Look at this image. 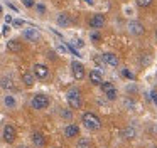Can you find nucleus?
I'll return each instance as SVG.
<instances>
[{
	"mask_svg": "<svg viewBox=\"0 0 157 148\" xmlns=\"http://www.w3.org/2000/svg\"><path fill=\"white\" fill-rule=\"evenodd\" d=\"M81 121H83V124H85V128L90 131H95V130H100V128H101V120H100L95 113H90V111L81 116Z\"/></svg>",
	"mask_w": 157,
	"mask_h": 148,
	"instance_id": "f257e3e1",
	"label": "nucleus"
},
{
	"mask_svg": "<svg viewBox=\"0 0 157 148\" xmlns=\"http://www.w3.org/2000/svg\"><path fill=\"white\" fill-rule=\"evenodd\" d=\"M66 99H68L69 108H73V109H78V108L83 106L81 93H79V89H76V87H73V89L68 91V94H66Z\"/></svg>",
	"mask_w": 157,
	"mask_h": 148,
	"instance_id": "f03ea898",
	"label": "nucleus"
},
{
	"mask_svg": "<svg viewBox=\"0 0 157 148\" xmlns=\"http://www.w3.org/2000/svg\"><path fill=\"white\" fill-rule=\"evenodd\" d=\"M49 98L46 96V94H36L34 98H32L31 101V106L34 108V109H46V108L49 106Z\"/></svg>",
	"mask_w": 157,
	"mask_h": 148,
	"instance_id": "7ed1b4c3",
	"label": "nucleus"
},
{
	"mask_svg": "<svg viewBox=\"0 0 157 148\" xmlns=\"http://www.w3.org/2000/svg\"><path fill=\"white\" fill-rule=\"evenodd\" d=\"M2 138H4L5 143H14L15 138H17V131L12 124H5L4 126V133H2Z\"/></svg>",
	"mask_w": 157,
	"mask_h": 148,
	"instance_id": "20e7f679",
	"label": "nucleus"
},
{
	"mask_svg": "<svg viewBox=\"0 0 157 148\" xmlns=\"http://www.w3.org/2000/svg\"><path fill=\"white\" fill-rule=\"evenodd\" d=\"M128 32L133 34V35H142L145 32V27L142 25V22L139 20H130L128 22Z\"/></svg>",
	"mask_w": 157,
	"mask_h": 148,
	"instance_id": "39448f33",
	"label": "nucleus"
},
{
	"mask_svg": "<svg viewBox=\"0 0 157 148\" xmlns=\"http://www.w3.org/2000/svg\"><path fill=\"white\" fill-rule=\"evenodd\" d=\"M34 76L37 77V79H48L49 77V67L44 66V64H36L34 66Z\"/></svg>",
	"mask_w": 157,
	"mask_h": 148,
	"instance_id": "423d86ee",
	"label": "nucleus"
},
{
	"mask_svg": "<svg viewBox=\"0 0 157 148\" xmlns=\"http://www.w3.org/2000/svg\"><path fill=\"white\" fill-rule=\"evenodd\" d=\"M71 72L76 79H83V77H85V66H83L81 62H78V61H73L71 62Z\"/></svg>",
	"mask_w": 157,
	"mask_h": 148,
	"instance_id": "0eeeda50",
	"label": "nucleus"
},
{
	"mask_svg": "<svg viewBox=\"0 0 157 148\" xmlns=\"http://www.w3.org/2000/svg\"><path fill=\"white\" fill-rule=\"evenodd\" d=\"M106 19L105 15H101V13H95V15L90 19V27H93V29H101L103 25H105Z\"/></svg>",
	"mask_w": 157,
	"mask_h": 148,
	"instance_id": "6e6552de",
	"label": "nucleus"
},
{
	"mask_svg": "<svg viewBox=\"0 0 157 148\" xmlns=\"http://www.w3.org/2000/svg\"><path fill=\"white\" fill-rule=\"evenodd\" d=\"M101 61L106 64V66H112V67H117V66L120 64L118 57H117L115 54H112V52H105V54H101Z\"/></svg>",
	"mask_w": 157,
	"mask_h": 148,
	"instance_id": "1a4fd4ad",
	"label": "nucleus"
},
{
	"mask_svg": "<svg viewBox=\"0 0 157 148\" xmlns=\"http://www.w3.org/2000/svg\"><path fill=\"white\" fill-rule=\"evenodd\" d=\"M22 35H24V39H27L29 42H37V40L41 39V34L36 29H25L24 32H22Z\"/></svg>",
	"mask_w": 157,
	"mask_h": 148,
	"instance_id": "9d476101",
	"label": "nucleus"
},
{
	"mask_svg": "<svg viewBox=\"0 0 157 148\" xmlns=\"http://www.w3.org/2000/svg\"><path fill=\"white\" fill-rule=\"evenodd\" d=\"M32 143H34L36 148L46 146V138H44V135L39 133V131H34V133H32Z\"/></svg>",
	"mask_w": 157,
	"mask_h": 148,
	"instance_id": "9b49d317",
	"label": "nucleus"
},
{
	"mask_svg": "<svg viewBox=\"0 0 157 148\" xmlns=\"http://www.w3.org/2000/svg\"><path fill=\"white\" fill-rule=\"evenodd\" d=\"M90 81H91V84H95V86H100V84L103 83V74L96 69L90 71Z\"/></svg>",
	"mask_w": 157,
	"mask_h": 148,
	"instance_id": "f8f14e48",
	"label": "nucleus"
},
{
	"mask_svg": "<svg viewBox=\"0 0 157 148\" xmlns=\"http://www.w3.org/2000/svg\"><path fill=\"white\" fill-rule=\"evenodd\" d=\"M7 50H9V52L17 54V52H21V50H22V44L19 42V40H15V39H10L7 42Z\"/></svg>",
	"mask_w": 157,
	"mask_h": 148,
	"instance_id": "ddd939ff",
	"label": "nucleus"
},
{
	"mask_svg": "<svg viewBox=\"0 0 157 148\" xmlns=\"http://www.w3.org/2000/svg\"><path fill=\"white\" fill-rule=\"evenodd\" d=\"M0 86H2V89H5V91H14L15 89V84H14V81H12L10 77H0Z\"/></svg>",
	"mask_w": 157,
	"mask_h": 148,
	"instance_id": "4468645a",
	"label": "nucleus"
},
{
	"mask_svg": "<svg viewBox=\"0 0 157 148\" xmlns=\"http://www.w3.org/2000/svg\"><path fill=\"white\" fill-rule=\"evenodd\" d=\"M56 22H58V25L59 27H69L71 25V19H69V15L68 13H59L58 15V19H56Z\"/></svg>",
	"mask_w": 157,
	"mask_h": 148,
	"instance_id": "2eb2a0df",
	"label": "nucleus"
},
{
	"mask_svg": "<svg viewBox=\"0 0 157 148\" xmlns=\"http://www.w3.org/2000/svg\"><path fill=\"white\" fill-rule=\"evenodd\" d=\"M78 133H79V128L76 126V124H68V126L64 128V135H66V138H75Z\"/></svg>",
	"mask_w": 157,
	"mask_h": 148,
	"instance_id": "dca6fc26",
	"label": "nucleus"
},
{
	"mask_svg": "<svg viewBox=\"0 0 157 148\" xmlns=\"http://www.w3.org/2000/svg\"><path fill=\"white\" fill-rule=\"evenodd\" d=\"M34 77H36L34 74H31V72H25L24 76H22V83H24L27 87H32V86H34V83H36V79H34Z\"/></svg>",
	"mask_w": 157,
	"mask_h": 148,
	"instance_id": "f3484780",
	"label": "nucleus"
},
{
	"mask_svg": "<svg viewBox=\"0 0 157 148\" xmlns=\"http://www.w3.org/2000/svg\"><path fill=\"white\" fill-rule=\"evenodd\" d=\"M93 143L90 138H79L78 143H76V148H91Z\"/></svg>",
	"mask_w": 157,
	"mask_h": 148,
	"instance_id": "a211bd4d",
	"label": "nucleus"
},
{
	"mask_svg": "<svg viewBox=\"0 0 157 148\" xmlns=\"http://www.w3.org/2000/svg\"><path fill=\"white\" fill-rule=\"evenodd\" d=\"M4 104H5L7 108H15L17 101H15V98H14V96H10V94H9V96H5V98H4Z\"/></svg>",
	"mask_w": 157,
	"mask_h": 148,
	"instance_id": "6ab92c4d",
	"label": "nucleus"
},
{
	"mask_svg": "<svg viewBox=\"0 0 157 148\" xmlns=\"http://www.w3.org/2000/svg\"><path fill=\"white\" fill-rule=\"evenodd\" d=\"M100 87H101V91H103V93H108V91H110V89H113L115 86H113V84L110 83V81H103V83L100 84Z\"/></svg>",
	"mask_w": 157,
	"mask_h": 148,
	"instance_id": "aec40b11",
	"label": "nucleus"
},
{
	"mask_svg": "<svg viewBox=\"0 0 157 148\" xmlns=\"http://www.w3.org/2000/svg\"><path fill=\"white\" fill-rule=\"evenodd\" d=\"M152 2H154V0H135V3L140 7V9H145V7H149Z\"/></svg>",
	"mask_w": 157,
	"mask_h": 148,
	"instance_id": "412c9836",
	"label": "nucleus"
},
{
	"mask_svg": "<svg viewBox=\"0 0 157 148\" xmlns=\"http://www.w3.org/2000/svg\"><path fill=\"white\" fill-rule=\"evenodd\" d=\"M105 94H106V98H108L110 101H115L117 99V89H115V87H113V89H110L108 93H105Z\"/></svg>",
	"mask_w": 157,
	"mask_h": 148,
	"instance_id": "4be33fe9",
	"label": "nucleus"
},
{
	"mask_svg": "<svg viewBox=\"0 0 157 148\" xmlns=\"http://www.w3.org/2000/svg\"><path fill=\"white\" fill-rule=\"evenodd\" d=\"M36 10H37V13L44 15V13H46V5H44V3H36Z\"/></svg>",
	"mask_w": 157,
	"mask_h": 148,
	"instance_id": "5701e85b",
	"label": "nucleus"
},
{
	"mask_svg": "<svg viewBox=\"0 0 157 148\" xmlns=\"http://www.w3.org/2000/svg\"><path fill=\"white\" fill-rule=\"evenodd\" d=\"M123 136L125 138H133L135 136V130H133V128H127L125 133H123Z\"/></svg>",
	"mask_w": 157,
	"mask_h": 148,
	"instance_id": "b1692460",
	"label": "nucleus"
},
{
	"mask_svg": "<svg viewBox=\"0 0 157 148\" xmlns=\"http://www.w3.org/2000/svg\"><path fill=\"white\" fill-rule=\"evenodd\" d=\"M61 116L64 118V120H73V113L69 109H63L61 111Z\"/></svg>",
	"mask_w": 157,
	"mask_h": 148,
	"instance_id": "393cba45",
	"label": "nucleus"
},
{
	"mask_svg": "<svg viewBox=\"0 0 157 148\" xmlns=\"http://www.w3.org/2000/svg\"><path fill=\"white\" fill-rule=\"evenodd\" d=\"M122 74H123V77H127V79H133V72H132V71H128V69H123Z\"/></svg>",
	"mask_w": 157,
	"mask_h": 148,
	"instance_id": "a878e982",
	"label": "nucleus"
},
{
	"mask_svg": "<svg viewBox=\"0 0 157 148\" xmlns=\"http://www.w3.org/2000/svg\"><path fill=\"white\" fill-rule=\"evenodd\" d=\"M22 3H24L27 9H32V7L36 5V0H22Z\"/></svg>",
	"mask_w": 157,
	"mask_h": 148,
	"instance_id": "bb28decb",
	"label": "nucleus"
},
{
	"mask_svg": "<svg viewBox=\"0 0 157 148\" xmlns=\"http://www.w3.org/2000/svg\"><path fill=\"white\" fill-rule=\"evenodd\" d=\"M150 98H152L154 104L157 106V89H152V91H150Z\"/></svg>",
	"mask_w": 157,
	"mask_h": 148,
	"instance_id": "cd10ccee",
	"label": "nucleus"
},
{
	"mask_svg": "<svg viewBox=\"0 0 157 148\" xmlns=\"http://www.w3.org/2000/svg\"><path fill=\"white\" fill-rule=\"evenodd\" d=\"M12 24H14V27H22V25H24V20L15 19V20H12Z\"/></svg>",
	"mask_w": 157,
	"mask_h": 148,
	"instance_id": "c85d7f7f",
	"label": "nucleus"
},
{
	"mask_svg": "<svg viewBox=\"0 0 157 148\" xmlns=\"http://www.w3.org/2000/svg\"><path fill=\"white\" fill-rule=\"evenodd\" d=\"M58 50H59V52H63V54H66V52H68V47L63 46V44H59V46H58Z\"/></svg>",
	"mask_w": 157,
	"mask_h": 148,
	"instance_id": "c756f323",
	"label": "nucleus"
},
{
	"mask_svg": "<svg viewBox=\"0 0 157 148\" xmlns=\"http://www.w3.org/2000/svg\"><path fill=\"white\" fill-rule=\"evenodd\" d=\"M91 39L95 40V42H98V40H100V34H98V32H96V34H93V35H91Z\"/></svg>",
	"mask_w": 157,
	"mask_h": 148,
	"instance_id": "7c9ffc66",
	"label": "nucleus"
},
{
	"mask_svg": "<svg viewBox=\"0 0 157 148\" xmlns=\"http://www.w3.org/2000/svg\"><path fill=\"white\" fill-rule=\"evenodd\" d=\"M12 20H14V19H12L10 15H5V22H7V24H12Z\"/></svg>",
	"mask_w": 157,
	"mask_h": 148,
	"instance_id": "2f4dec72",
	"label": "nucleus"
},
{
	"mask_svg": "<svg viewBox=\"0 0 157 148\" xmlns=\"http://www.w3.org/2000/svg\"><path fill=\"white\" fill-rule=\"evenodd\" d=\"M2 34H4V35H7V34H9V27H4V30H2Z\"/></svg>",
	"mask_w": 157,
	"mask_h": 148,
	"instance_id": "473e14b6",
	"label": "nucleus"
},
{
	"mask_svg": "<svg viewBox=\"0 0 157 148\" xmlns=\"http://www.w3.org/2000/svg\"><path fill=\"white\" fill-rule=\"evenodd\" d=\"M15 148H29V146H25V145H19V146H15Z\"/></svg>",
	"mask_w": 157,
	"mask_h": 148,
	"instance_id": "72a5a7b5",
	"label": "nucleus"
},
{
	"mask_svg": "<svg viewBox=\"0 0 157 148\" xmlns=\"http://www.w3.org/2000/svg\"><path fill=\"white\" fill-rule=\"evenodd\" d=\"M85 2H86V3H90V5H91V3H93V0H85Z\"/></svg>",
	"mask_w": 157,
	"mask_h": 148,
	"instance_id": "f704fd0d",
	"label": "nucleus"
},
{
	"mask_svg": "<svg viewBox=\"0 0 157 148\" xmlns=\"http://www.w3.org/2000/svg\"><path fill=\"white\" fill-rule=\"evenodd\" d=\"M0 15H2V7H0Z\"/></svg>",
	"mask_w": 157,
	"mask_h": 148,
	"instance_id": "c9c22d12",
	"label": "nucleus"
},
{
	"mask_svg": "<svg viewBox=\"0 0 157 148\" xmlns=\"http://www.w3.org/2000/svg\"><path fill=\"white\" fill-rule=\"evenodd\" d=\"M155 39H157V29H155Z\"/></svg>",
	"mask_w": 157,
	"mask_h": 148,
	"instance_id": "e433bc0d",
	"label": "nucleus"
}]
</instances>
